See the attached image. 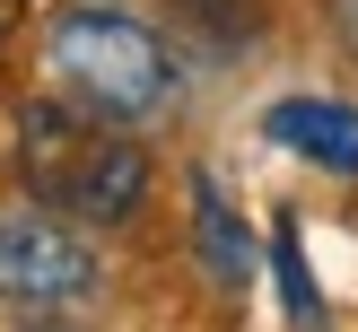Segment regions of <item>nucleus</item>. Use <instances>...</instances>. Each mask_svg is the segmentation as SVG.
<instances>
[{
	"label": "nucleus",
	"instance_id": "1",
	"mask_svg": "<svg viewBox=\"0 0 358 332\" xmlns=\"http://www.w3.org/2000/svg\"><path fill=\"white\" fill-rule=\"evenodd\" d=\"M17 175H27V192L44 210H62V219H79V227L131 219L140 192H149V157H140L114 122L79 114V105H62V96L27 105V122H17Z\"/></svg>",
	"mask_w": 358,
	"mask_h": 332
},
{
	"label": "nucleus",
	"instance_id": "4",
	"mask_svg": "<svg viewBox=\"0 0 358 332\" xmlns=\"http://www.w3.org/2000/svg\"><path fill=\"white\" fill-rule=\"evenodd\" d=\"M271 140H280V149H297L306 166L358 175V105H332V96H280V105H271Z\"/></svg>",
	"mask_w": 358,
	"mask_h": 332
},
{
	"label": "nucleus",
	"instance_id": "5",
	"mask_svg": "<svg viewBox=\"0 0 358 332\" xmlns=\"http://www.w3.org/2000/svg\"><path fill=\"white\" fill-rule=\"evenodd\" d=\"M192 210H201V254H210V271H219L227 289H245V271H254V236L227 219V201H219L210 175H192Z\"/></svg>",
	"mask_w": 358,
	"mask_h": 332
},
{
	"label": "nucleus",
	"instance_id": "2",
	"mask_svg": "<svg viewBox=\"0 0 358 332\" xmlns=\"http://www.w3.org/2000/svg\"><path fill=\"white\" fill-rule=\"evenodd\" d=\"M44 62H52V79L70 87V105L96 114V122H140V114H157L166 87H175V62H166V44H157V27H140L114 0H70L44 27Z\"/></svg>",
	"mask_w": 358,
	"mask_h": 332
},
{
	"label": "nucleus",
	"instance_id": "6",
	"mask_svg": "<svg viewBox=\"0 0 358 332\" xmlns=\"http://www.w3.org/2000/svg\"><path fill=\"white\" fill-rule=\"evenodd\" d=\"M271 227H280V236H271V262H280V297H289V324H297V332H315V324H324V289L306 280V254H297V219L280 210Z\"/></svg>",
	"mask_w": 358,
	"mask_h": 332
},
{
	"label": "nucleus",
	"instance_id": "3",
	"mask_svg": "<svg viewBox=\"0 0 358 332\" xmlns=\"http://www.w3.org/2000/svg\"><path fill=\"white\" fill-rule=\"evenodd\" d=\"M96 297V245L62 210L0 219V306H79Z\"/></svg>",
	"mask_w": 358,
	"mask_h": 332
}]
</instances>
